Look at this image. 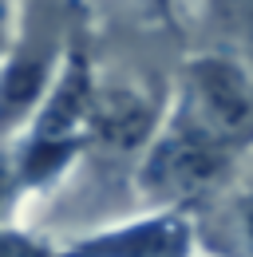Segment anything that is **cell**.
<instances>
[{"label": "cell", "mask_w": 253, "mask_h": 257, "mask_svg": "<svg viewBox=\"0 0 253 257\" xmlns=\"http://www.w3.org/2000/svg\"><path fill=\"white\" fill-rule=\"evenodd\" d=\"M0 257H56V241L32 225L0 222Z\"/></svg>", "instance_id": "cell-6"}, {"label": "cell", "mask_w": 253, "mask_h": 257, "mask_svg": "<svg viewBox=\"0 0 253 257\" xmlns=\"http://www.w3.org/2000/svg\"><path fill=\"white\" fill-rule=\"evenodd\" d=\"M198 225L186 210H155L56 241V257H194Z\"/></svg>", "instance_id": "cell-4"}, {"label": "cell", "mask_w": 253, "mask_h": 257, "mask_svg": "<svg viewBox=\"0 0 253 257\" xmlns=\"http://www.w3.org/2000/svg\"><path fill=\"white\" fill-rule=\"evenodd\" d=\"M95 91H99L95 36L87 16H83L48 95L28 115V123L12 135V155H16V170H20L28 202L56 194L63 186V178L87 159Z\"/></svg>", "instance_id": "cell-1"}, {"label": "cell", "mask_w": 253, "mask_h": 257, "mask_svg": "<svg viewBox=\"0 0 253 257\" xmlns=\"http://www.w3.org/2000/svg\"><path fill=\"white\" fill-rule=\"evenodd\" d=\"M83 16L79 0H16V24L0 56V139H12L48 95Z\"/></svg>", "instance_id": "cell-2"}, {"label": "cell", "mask_w": 253, "mask_h": 257, "mask_svg": "<svg viewBox=\"0 0 253 257\" xmlns=\"http://www.w3.org/2000/svg\"><path fill=\"white\" fill-rule=\"evenodd\" d=\"M28 206V194L16 170L12 139H0V222H20V210Z\"/></svg>", "instance_id": "cell-5"}, {"label": "cell", "mask_w": 253, "mask_h": 257, "mask_svg": "<svg viewBox=\"0 0 253 257\" xmlns=\"http://www.w3.org/2000/svg\"><path fill=\"white\" fill-rule=\"evenodd\" d=\"M225 24L237 44V60L253 67V0H225Z\"/></svg>", "instance_id": "cell-8"}, {"label": "cell", "mask_w": 253, "mask_h": 257, "mask_svg": "<svg viewBox=\"0 0 253 257\" xmlns=\"http://www.w3.org/2000/svg\"><path fill=\"white\" fill-rule=\"evenodd\" d=\"M147 4L155 8L162 20H170V24H174V0H147Z\"/></svg>", "instance_id": "cell-10"}, {"label": "cell", "mask_w": 253, "mask_h": 257, "mask_svg": "<svg viewBox=\"0 0 253 257\" xmlns=\"http://www.w3.org/2000/svg\"><path fill=\"white\" fill-rule=\"evenodd\" d=\"M229 229H233L237 253L253 257V174L233 190V202H229Z\"/></svg>", "instance_id": "cell-7"}, {"label": "cell", "mask_w": 253, "mask_h": 257, "mask_svg": "<svg viewBox=\"0 0 253 257\" xmlns=\"http://www.w3.org/2000/svg\"><path fill=\"white\" fill-rule=\"evenodd\" d=\"M12 24H16V0H0V56H4V48H8Z\"/></svg>", "instance_id": "cell-9"}, {"label": "cell", "mask_w": 253, "mask_h": 257, "mask_svg": "<svg viewBox=\"0 0 253 257\" xmlns=\"http://www.w3.org/2000/svg\"><path fill=\"white\" fill-rule=\"evenodd\" d=\"M170 123L241 159L253 151V67L233 52H202L182 64L174 99L162 111Z\"/></svg>", "instance_id": "cell-3"}]
</instances>
